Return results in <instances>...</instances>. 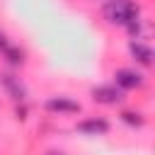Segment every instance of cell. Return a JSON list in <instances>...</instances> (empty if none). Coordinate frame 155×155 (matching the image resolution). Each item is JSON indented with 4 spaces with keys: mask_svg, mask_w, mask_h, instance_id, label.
Wrapping results in <instances>:
<instances>
[{
    "mask_svg": "<svg viewBox=\"0 0 155 155\" xmlns=\"http://www.w3.org/2000/svg\"><path fill=\"white\" fill-rule=\"evenodd\" d=\"M102 17L109 22V24H116V27H126L131 24L133 19L140 17V5L136 0H107L102 5Z\"/></svg>",
    "mask_w": 155,
    "mask_h": 155,
    "instance_id": "1",
    "label": "cell"
},
{
    "mask_svg": "<svg viewBox=\"0 0 155 155\" xmlns=\"http://www.w3.org/2000/svg\"><path fill=\"white\" fill-rule=\"evenodd\" d=\"M90 97L92 102L97 104H104V107H114L124 99V90H119L116 85H94L90 90Z\"/></svg>",
    "mask_w": 155,
    "mask_h": 155,
    "instance_id": "2",
    "label": "cell"
},
{
    "mask_svg": "<svg viewBox=\"0 0 155 155\" xmlns=\"http://www.w3.org/2000/svg\"><path fill=\"white\" fill-rule=\"evenodd\" d=\"M114 82L119 90L126 92V90H140L145 85V78L133 68H119V70H114Z\"/></svg>",
    "mask_w": 155,
    "mask_h": 155,
    "instance_id": "3",
    "label": "cell"
},
{
    "mask_svg": "<svg viewBox=\"0 0 155 155\" xmlns=\"http://www.w3.org/2000/svg\"><path fill=\"white\" fill-rule=\"evenodd\" d=\"M44 109L46 111H51V114H80V102H75V99H70V97H48L46 102H44Z\"/></svg>",
    "mask_w": 155,
    "mask_h": 155,
    "instance_id": "4",
    "label": "cell"
},
{
    "mask_svg": "<svg viewBox=\"0 0 155 155\" xmlns=\"http://www.w3.org/2000/svg\"><path fill=\"white\" fill-rule=\"evenodd\" d=\"M0 85H2V90H5L15 102H24L27 87H24V82H22L19 78H15V75H10V73H2V75H0Z\"/></svg>",
    "mask_w": 155,
    "mask_h": 155,
    "instance_id": "5",
    "label": "cell"
},
{
    "mask_svg": "<svg viewBox=\"0 0 155 155\" xmlns=\"http://www.w3.org/2000/svg\"><path fill=\"white\" fill-rule=\"evenodd\" d=\"M75 128H78L80 133H85V136H107V133H109V121L102 119V116H92V119L78 121Z\"/></svg>",
    "mask_w": 155,
    "mask_h": 155,
    "instance_id": "6",
    "label": "cell"
},
{
    "mask_svg": "<svg viewBox=\"0 0 155 155\" xmlns=\"http://www.w3.org/2000/svg\"><path fill=\"white\" fill-rule=\"evenodd\" d=\"M128 53L133 56V61H136L138 65H143V68H150V65H153V48H150L148 44L133 39V41L128 44Z\"/></svg>",
    "mask_w": 155,
    "mask_h": 155,
    "instance_id": "7",
    "label": "cell"
},
{
    "mask_svg": "<svg viewBox=\"0 0 155 155\" xmlns=\"http://www.w3.org/2000/svg\"><path fill=\"white\" fill-rule=\"evenodd\" d=\"M2 58L12 65V68H19V65H24V51L19 48V46H12V44H7L5 48H2Z\"/></svg>",
    "mask_w": 155,
    "mask_h": 155,
    "instance_id": "8",
    "label": "cell"
},
{
    "mask_svg": "<svg viewBox=\"0 0 155 155\" xmlns=\"http://www.w3.org/2000/svg\"><path fill=\"white\" fill-rule=\"evenodd\" d=\"M119 119H121L126 126H131V128H143V126H145V116H143L140 111H136V109H124V111L119 114Z\"/></svg>",
    "mask_w": 155,
    "mask_h": 155,
    "instance_id": "9",
    "label": "cell"
},
{
    "mask_svg": "<svg viewBox=\"0 0 155 155\" xmlns=\"http://www.w3.org/2000/svg\"><path fill=\"white\" fill-rule=\"evenodd\" d=\"M5 46H7V36H5V31L0 29V51H2Z\"/></svg>",
    "mask_w": 155,
    "mask_h": 155,
    "instance_id": "10",
    "label": "cell"
},
{
    "mask_svg": "<svg viewBox=\"0 0 155 155\" xmlns=\"http://www.w3.org/2000/svg\"><path fill=\"white\" fill-rule=\"evenodd\" d=\"M44 155H65V153H63V150H46Z\"/></svg>",
    "mask_w": 155,
    "mask_h": 155,
    "instance_id": "11",
    "label": "cell"
}]
</instances>
